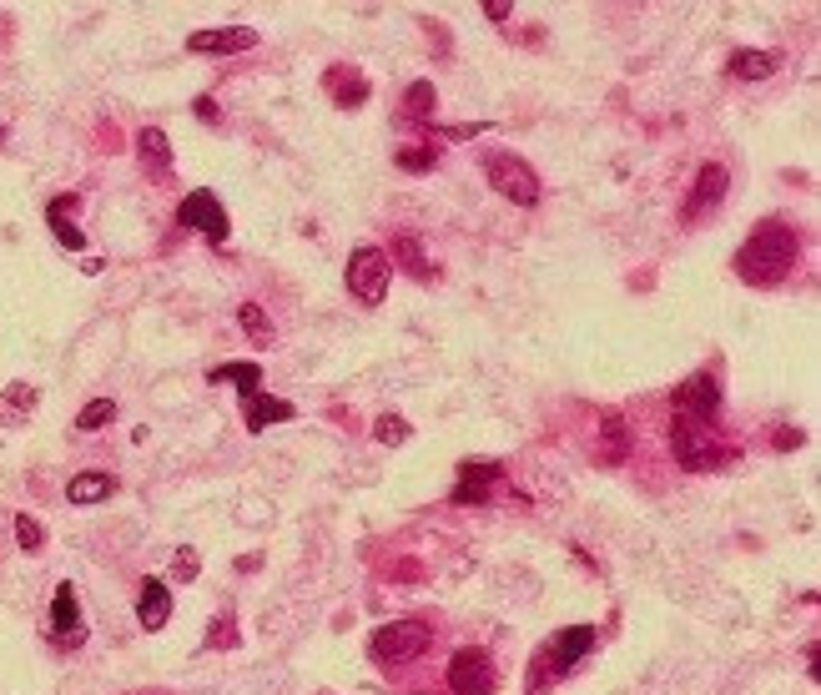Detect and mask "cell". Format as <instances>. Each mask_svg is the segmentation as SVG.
I'll return each instance as SVG.
<instances>
[{
  "label": "cell",
  "mask_w": 821,
  "mask_h": 695,
  "mask_svg": "<svg viewBox=\"0 0 821 695\" xmlns=\"http://www.w3.org/2000/svg\"><path fill=\"white\" fill-rule=\"evenodd\" d=\"M796 252H801V237L786 222H761L741 242L736 272H741V283H751V288H776V283H786V277H791Z\"/></svg>",
  "instance_id": "1"
},
{
  "label": "cell",
  "mask_w": 821,
  "mask_h": 695,
  "mask_svg": "<svg viewBox=\"0 0 821 695\" xmlns=\"http://www.w3.org/2000/svg\"><path fill=\"white\" fill-rule=\"evenodd\" d=\"M716 424H701V419H686V413H675L670 424V449H675V464L691 469V474H711V469H726L731 449H721L711 439Z\"/></svg>",
  "instance_id": "2"
},
{
  "label": "cell",
  "mask_w": 821,
  "mask_h": 695,
  "mask_svg": "<svg viewBox=\"0 0 821 695\" xmlns=\"http://www.w3.org/2000/svg\"><path fill=\"white\" fill-rule=\"evenodd\" d=\"M429 640H434V625L429 620H393V625L373 630L368 655L378 665H408V660H419L429 650Z\"/></svg>",
  "instance_id": "3"
},
{
  "label": "cell",
  "mask_w": 821,
  "mask_h": 695,
  "mask_svg": "<svg viewBox=\"0 0 821 695\" xmlns=\"http://www.w3.org/2000/svg\"><path fill=\"white\" fill-rule=\"evenodd\" d=\"M595 650V630L590 625H570V630H560L550 645H544V655H539V670H534V680H529V695H539V685H544V675H570L585 655Z\"/></svg>",
  "instance_id": "4"
},
{
  "label": "cell",
  "mask_w": 821,
  "mask_h": 695,
  "mask_svg": "<svg viewBox=\"0 0 821 695\" xmlns=\"http://www.w3.org/2000/svg\"><path fill=\"white\" fill-rule=\"evenodd\" d=\"M388 277H393V262L383 247H358L348 257V293L363 303V308H378L383 293H388Z\"/></svg>",
  "instance_id": "5"
},
{
  "label": "cell",
  "mask_w": 821,
  "mask_h": 695,
  "mask_svg": "<svg viewBox=\"0 0 821 695\" xmlns=\"http://www.w3.org/2000/svg\"><path fill=\"white\" fill-rule=\"evenodd\" d=\"M484 172H489V187H494L499 197H509L514 207H534V202H539V177H534V167H529L524 157L494 152V157L484 162Z\"/></svg>",
  "instance_id": "6"
},
{
  "label": "cell",
  "mask_w": 821,
  "mask_h": 695,
  "mask_svg": "<svg viewBox=\"0 0 821 695\" xmlns=\"http://www.w3.org/2000/svg\"><path fill=\"white\" fill-rule=\"evenodd\" d=\"M494 685H499V670H494L489 650L464 645V650L449 660V690H454V695H489Z\"/></svg>",
  "instance_id": "7"
},
{
  "label": "cell",
  "mask_w": 821,
  "mask_h": 695,
  "mask_svg": "<svg viewBox=\"0 0 821 695\" xmlns=\"http://www.w3.org/2000/svg\"><path fill=\"white\" fill-rule=\"evenodd\" d=\"M177 222H182V227H192V232H202L207 242H222V237H227V207H222V197H217V192H207V187L182 197Z\"/></svg>",
  "instance_id": "8"
},
{
  "label": "cell",
  "mask_w": 821,
  "mask_h": 695,
  "mask_svg": "<svg viewBox=\"0 0 821 695\" xmlns=\"http://www.w3.org/2000/svg\"><path fill=\"white\" fill-rule=\"evenodd\" d=\"M675 413L701 419V424H716L721 419V383H716V373H691L686 383H680L675 388Z\"/></svg>",
  "instance_id": "9"
},
{
  "label": "cell",
  "mask_w": 821,
  "mask_h": 695,
  "mask_svg": "<svg viewBox=\"0 0 821 695\" xmlns=\"http://www.w3.org/2000/svg\"><path fill=\"white\" fill-rule=\"evenodd\" d=\"M252 46H257L252 26H212V31L187 36V51H197V56H237V51H252Z\"/></svg>",
  "instance_id": "10"
},
{
  "label": "cell",
  "mask_w": 821,
  "mask_h": 695,
  "mask_svg": "<svg viewBox=\"0 0 821 695\" xmlns=\"http://www.w3.org/2000/svg\"><path fill=\"white\" fill-rule=\"evenodd\" d=\"M499 484H504V469L499 464H459V479H454L449 499L454 504H489Z\"/></svg>",
  "instance_id": "11"
},
{
  "label": "cell",
  "mask_w": 821,
  "mask_h": 695,
  "mask_svg": "<svg viewBox=\"0 0 821 695\" xmlns=\"http://www.w3.org/2000/svg\"><path fill=\"white\" fill-rule=\"evenodd\" d=\"M726 187H731V172H726L721 162H706V167L696 172V187H691V197H686V222H696L706 207H716V202L726 197Z\"/></svg>",
  "instance_id": "12"
},
{
  "label": "cell",
  "mask_w": 821,
  "mask_h": 695,
  "mask_svg": "<svg viewBox=\"0 0 821 695\" xmlns=\"http://www.w3.org/2000/svg\"><path fill=\"white\" fill-rule=\"evenodd\" d=\"M51 630H56L61 640H71V645H81V640H86V625H81V600H76V590H71V585H56V595H51Z\"/></svg>",
  "instance_id": "13"
},
{
  "label": "cell",
  "mask_w": 821,
  "mask_h": 695,
  "mask_svg": "<svg viewBox=\"0 0 821 695\" xmlns=\"http://www.w3.org/2000/svg\"><path fill=\"white\" fill-rule=\"evenodd\" d=\"M136 620H142V630H162L172 620V590L162 580H142V595H136Z\"/></svg>",
  "instance_id": "14"
},
{
  "label": "cell",
  "mask_w": 821,
  "mask_h": 695,
  "mask_svg": "<svg viewBox=\"0 0 821 695\" xmlns=\"http://www.w3.org/2000/svg\"><path fill=\"white\" fill-rule=\"evenodd\" d=\"M81 207V197L71 192V197H56L51 207H46V222H51V232H56V242L66 247V252H86V232L66 217V212H76Z\"/></svg>",
  "instance_id": "15"
},
{
  "label": "cell",
  "mask_w": 821,
  "mask_h": 695,
  "mask_svg": "<svg viewBox=\"0 0 821 695\" xmlns=\"http://www.w3.org/2000/svg\"><path fill=\"white\" fill-rule=\"evenodd\" d=\"M242 413H247V434H262L267 424H288V419H293V403H288V398L252 393V398H242Z\"/></svg>",
  "instance_id": "16"
},
{
  "label": "cell",
  "mask_w": 821,
  "mask_h": 695,
  "mask_svg": "<svg viewBox=\"0 0 821 695\" xmlns=\"http://www.w3.org/2000/svg\"><path fill=\"white\" fill-rule=\"evenodd\" d=\"M328 86H333V106H343V111H353V106L368 101V76H363V71L333 66V71H328Z\"/></svg>",
  "instance_id": "17"
},
{
  "label": "cell",
  "mask_w": 821,
  "mask_h": 695,
  "mask_svg": "<svg viewBox=\"0 0 821 695\" xmlns=\"http://www.w3.org/2000/svg\"><path fill=\"white\" fill-rule=\"evenodd\" d=\"M781 71V51H736L731 56V76L736 81H766Z\"/></svg>",
  "instance_id": "18"
},
{
  "label": "cell",
  "mask_w": 821,
  "mask_h": 695,
  "mask_svg": "<svg viewBox=\"0 0 821 695\" xmlns=\"http://www.w3.org/2000/svg\"><path fill=\"white\" fill-rule=\"evenodd\" d=\"M106 494H116V479H111V474H101V469L71 474V484H66V499H71V504H101Z\"/></svg>",
  "instance_id": "19"
},
{
  "label": "cell",
  "mask_w": 821,
  "mask_h": 695,
  "mask_svg": "<svg viewBox=\"0 0 821 695\" xmlns=\"http://www.w3.org/2000/svg\"><path fill=\"white\" fill-rule=\"evenodd\" d=\"M136 157H142L157 177H167V172H172V147H167V131H157V126L136 131Z\"/></svg>",
  "instance_id": "20"
},
{
  "label": "cell",
  "mask_w": 821,
  "mask_h": 695,
  "mask_svg": "<svg viewBox=\"0 0 821 695\" xmlns=\"http://www.w3.org/2000/svg\"><path fill=\"white\" fill-rule=\"evenodd\" d=\"M207 378H212V383H232L242 398H252L257 383H262V368H257V363H217Z\"/></svg>",
  "instance_id": "21"
},
{
  "label": "cell",
  "mask_w": 821,
  "mask_h": 695,
  "mask_svg": "<svg viewBox=\"0 0 821 695\" xmlns=\"http://www.w3.org/2000/svg\"><path fill=\"white\" fill-rule=\"evenodd\" d=\"M393 252H398V262H403V272H408V277H419V283H434V267L424 262L419 237H398V242H393Z\"/></svg>",
  "instance_id": "22"
},
{
  "label": "cell",
  "mask_w": 821,
  "mask_h": 695,
  "mask_svg": "<svg viewBox=\"0 0 821 695\" xmlns=\"http://www.w3.org/2000/svg\"><path fill=\"white\" fill-rule=\"evenodd\" d=\"M434 106H439V91H434V81H414L403 91V116H414V121H429L434 116Z\"/></svg>",
  "instance_id": "23"
},
{
  "label": "cell",
  "mask_w": 821,
  "mask_h": 695,
  "mask_svg": "<svg viewBox=\"0 0 821 695\" xmlns=\"http://www.w3.org/2000/svg\"><path fill=\"white\" fill-rule=\"evenodd\" d=\"M600 429H605V464H620V459L630 454V434H625V419H620V413H605V419H600Z\"/></svg>",
  "instance_id": "24"
},
{
  "label": "cell",
  "mask_w": 821,
  "mask_h": 695,
  "mask_svg": "<svg viewBox=\"0 0 821 695\" xmlns=\"http://www.w3.org/2000/svg\"><path fill=\"white\" fill-rule=\"evenodd\" d=\"M111 419H116V403H111V398H91V403L76 413V429H81V434H96V429H106Z\"/></svg>",
  "instance_id": "25"
},
{
  "label": "cell",
  "mask_w": 821,
  "mask_h": 695,
  "mask_svg": "<svg viewBox=\"0 0 821 695\" xmlns=\"http://www.w3.org/2000/svg\"><path fill=\"white\" fill-rule=\"evenodd\" d=\"M408 419H398V413H378V424H373V439L383 444V449H398V444H408Z\"/></svg>",
  "instance_id": "26"
},
{
  "label": "cell",
  "mask_w": 821,
  "mask_h": 695,
  "mask_svg": "<svg viewBox=\"0 0 821 695\" xmlns=\"http://www.w3.org/2000/svg\"><path fill=\"white\" fill-rule=\"evenodd\" d=\"M237 323L247 328V338H252V343H272V328H267V313H262L257 303H242V308H237Z\"/></svg>",
  "instance_id": "27"
},
{
  "label": "cell",
  "mask_w": 821,
  "mask_h": 695,
  "mask_svg": "<svg viewBox=\"0 0 821 695\" xmlns=\"http://www.w3.org/2000/svg\"><path fill=\"white\" fill-rule=\"evenodd\" d=\"M403 172H434V147H398L393 157Z\"/></svg>",
  "instance_id": "28"
},
{
  "label": "cell",
  "mask_w": 821,
  "mask_h": 695,
  "mask_svg": "<svg viewBox=\"0 0 821 695\" xmlns=\"http://www.w3.org/2000/svg\"><path fill=\"white\" fill-rule=\"evenodd\" d=\"M16 544L36 554V549L46 544V529H41V519H31V514H16Z\"/></svg>",
  "instance_id": "29"
},
{
  "label": "cell",
  "mask_w": 821,
  "mask_h": 695,
  "mask_svg": "<svg viewBox=\"0 0 821 695\" xmlns=\"http://www.w3.org/2000/svg\"><path fill=\"white\" fill-rule=\"evenodd\" d=\"M172 570H177V580L192 585V580L202 575V554H197V549H177V554H172Z\"/></svg>",
  "instance_id": "30"
},
{
  "label": "cell",
  "mask_w": 821,
  "mask_h": 695,
  "mask_svg": "<svg viewBox=\"0 0 821 695\" xmlns=\"http://www.w3.org/2000/svg\"><path fill=\"white\" fill-rule=\"evenodd\" d=\"M207 645H237V625L232 620H217L212 635H207Z\"/></svg>",
  "instance_id": "31"
},
{
  "label": "cell",
  "mask_w": 821,
  "mask_h": 695,
  "mask_svg": "<svg viewBox=\"0 0 821 695\" xmlns=\"http://www.w3.org/2000/svg\"><path fill=\"white\" fill-rule=\"evenodd\" d=\"M6 403H11V408H36V388H26V383H16V388L6 393Z\"/></svg>",
  "instance_id": "32"
},
{
  "label": "cell",
  "mask_w": 821,
  "mask_h": 695,
  "mask_svg": "<svg viewBox=\"0 0 821 695\" xmlns=\"http://www.w3.org/2000/svg\"><path fill=\"white\" fill-rule=\"evenodd\" d=\"M444 131L454 136V142H469V136H479V131H489V121H474V126H469V121H459V126H444Z\"/></svg>",
  "instance_id": "33"
},
{
  "label": "cell",
  "mask_w": 821,
  "mask_h": 695,
  "mask_svg": "<svg viewBox=\"0 0 821 695\" xmlns=\"http://www.w3.org/2000/svg\"><path fill=\"white\" fill-rule=\"evenodd\" d=\"M509 11H514V6H504V0H484V16H489V21H499V26L509 21Z\"/></svg>",
  "instance_id": "34"
},
{
  "label": "cell",
  "mask_w": 821,
  "mask_h": 695,
  "mask_svg": "<svg viewBox=\"0 0 821 695\" xmlns=\"http://www.w3.org/2000/svg\"><path fill=\"white\" fill-rule=\"evenodd\" d=\"M796 444H801V429H781L776 434V449H796Z\"/></svg>",
  "instance_id": "35"
}]
</instances>
